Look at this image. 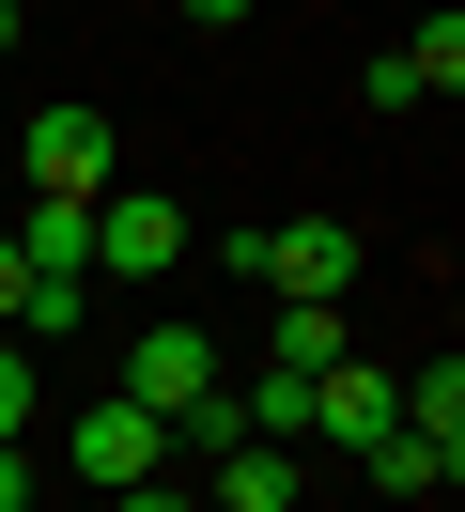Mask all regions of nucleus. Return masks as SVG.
Listing matches in <instances>:
<instances>
[{
  "mask_svg": "<svg viewBox=\"0 0 465 512\" xmlns=\"http://www.w3.org/2000/svg\"><path fill=\"white\" fill-rule=\"evenodd\" d=\"M403 419V373H372V357H341V373H310V435H341V450H372Z\"/></svg>",
  "mask_w": 465,
  "mask_h": 512,
  "instance_id": "nucleus-6",
  "label": "nucleus"
},
{
  "mask_svg": "<svg viewBox=\"0 0 465 512\" xmlns=\"http://www.w3.org/2000/svg\"><path fill=\"white\" fill-rule=\"evenodd\" d=\"M31 404H47V357L0 326V450H31Z\"/></svg>",
  "mask_w": 465,
  "mask_h": 512,
  "instance_id": "nucleus-9",
  "label": "nucleus"
},
{
  "mask_svg": "<svg viewBox=\"0 0 465 512\" xmlns=\"http://www.w3.org/2000/svg\"><path fill=\"white\" fill-rule=\"evenodd\" d=\"M341 357H357V342H341V311H326V295H279V342H264V373H341Z\"/></svg>",
  "mask_w": 465,
  "mask_h": 512,
  "instance_id": "nucleus-7",
  "label": "nucleus"
},
{
  "mask_svg": "<svg viewBox=\"0 0 465 512\" xmlns=\"http://www.w3.org/2000/svg\"><path fill=\"white\" fill-rule=\"evenodd\" d=\"M62 466H78L93 497H140V481L171 466V435H155V419H140V404L109 388V404H78V419H62Z\"/></svg>",
  "mask_w": 465,
  "mask_h": 512,
  "instance_id": "nucleus-3",
  "label": "nucleus"
},
{
  "mask_svg": "<svg viewBox=\"0 0 465 512\" xmlns=\"http://www.w3.org/2000/svg\"><path fill=\"white\" fill-rule=\"evenodd\" d=\"M403 450H419L434 481H465V357H434V373H403V419H388Z\"/></svg>",
  "mask_w": 465,
  "mask_h": 512,
  "instance_id": "nucleus-5",
  "label": "nucleus"
},
{
  "mask_svg": "<svg viewBox=\"0 0 465 512\" xmlns=\"http://www.w3.org/2000/svg\"><path fill=\"white\" fill-rule=\"evenodd\" d=\"M217 264H248L264 295H326V311H341V280H357V233H341V218H279V233H233Z\"/></svg>",
  "mask_w": 465,
  "mask_h": 512,
  "instance_id": "nucleus-2",
  "label": "nucleus"
},
{
  "mask_svg": "<svg viewBox=\"0 0 465 512\" xmlns=\"http://www.w3.org/2000/svg\"><path fill=\"white\" fill-rule=\"evenodd\" d=\"M16 295H31V264H16V233H0V326H16Z\"/></svg>",
  "mask_w": 465,
  "mask_h": 512,
  "instance_id": "nucleus-11",
  "label": "nucleus"
},
{
  "mask_svg": "<svg viewBox=\"0 0 465 512\" xmlns=\"http://www.w3.org/2000/svg\"><path fill=\"white\" fill-rule=\"evenodd\" d=\"M0 512H31V450H0Z\"/></svg>",
  "mask_w": 465,
  "mask_h": 512,
  "instance_id": "nucleus-12",
  "label": "nucleus"
},
{
  "mask_svg": "<svg viewBox=\"0 0 465 512\" xmlns=\"http://www.w3.org/2000/svg\"><path fill=\"white\" fill-rule=\"evenodd\" d=\"M388 63H403V78H419V94H450V78H465V16H419V32H403V47H388Z\"/></svg>",
  "mask_w": 465,
  "mask_h": 512,
  "instance_id": "nucleus-10",
  "label": "nucleus"
},
{
  "mask_svg": "<svg viewBox=\"0 0 465 512\" xmlns=\"http://www.w3.org/2000/svg\"><path fill=\"white\" fill-rule=\"evenodd\" d=\"M171 249H186V218L155 187H109V202H93V280H155Z\"/></svg>",
  "mask_w": 465,
  "mask_h": 512,
  "instance_id": "nucleus-4",
  "label": "nucleus"
},
{
  "mask_svg": "<svg viewBox=\"0 0 465 512\" xmlns=\"http://www.w3.org/2000/svg\"><path fill=\"white\" fill-rule=\"evenodd\" d=\"M217 512H295V450L233 435V450H217Z\"/></svg>",
  "mask_w": 465,
  "mask_h": 512,
  "instance_id": "nucleus-8",
  "label": "nucleus"
},
{
  "mask_svg": "<svg viewBox=\"0 0 465 512\" xmlns=\"http://www.w3.org/2000/svg\"><path fill=\"white\" fill-rule=\"evenodd\" d=\"M16 156H31V202H109V187H124L109 109H31V125H16Z\"/></svg>",
  "mask_w": 465,
  "mask_h": 512,
  "instance_id": "nucleus-1",
  "label": "nucleus"
},
{
  "mask_svg": "<svg viewBox=\"0 0 465 512\" xmlns=\"http://www.w3.org/2000/svg\"><path fill=\"white\" fill-rule=\"evenodd\" d=\"M186 16H202V32H217V16H248V0H186Z\"/></svg>",
  "mask_w": 465,
  "mask_h": 512,
  "instance_id": "nucleus-14",
  "label": "nucleus"
},
{
  "mask_svg": "<svg viewBox=\"0 0 465 512\" xmlns=\"http://www.w3.org/2000/svg\"><path fill=\"white\" fill-rule=\"evenodd\" d=\"M109 512H186V497H171V481H140V497H109Z\"/></svg>",
  "mask_w": 465,
  "mask_h": 512,
  "instance_id": "nucleus-13",
  "label": "nucleus"
},
{
  "mask_svg": "<svg viewBox=\"0 0 465 512\" xmlns=\"http://www.w3.org/2000/svg\"><path fill=\"white\" fill-rule=\"evenodd\" d=\"M0 47H16V0H0Z\"/></svg>",
  "mask_w": 465,
  "mask_h": 512,
  "instance_id": "nucleus-15",
  "label": "nucleus"
}]
</instances>
